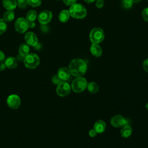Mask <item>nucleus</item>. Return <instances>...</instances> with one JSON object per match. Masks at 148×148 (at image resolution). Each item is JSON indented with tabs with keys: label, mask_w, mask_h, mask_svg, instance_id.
I'll list each match as a JSON object with an SVG mask.
<instances>
[{
	"label": "nucleus",
	"mask_w": 148,
	"mask_h": 148,
	"mask_svg": "<svg viewBox=\"0 0 148 148\" xmlns=\"http://www.w3.org/2000/svg\"><path fill=\"white\" fill-rule=\"evenodd\" d=\"M87 64L80 58L72 60L69 64V70L71 75L75 77L83 76L87 71Z\"/></svg>",
	"instance_id": "1"
},
{
	"label": "nucleus",
	"mask_w": 148,
	"mask_h": 148,
	"mask_svg": "<svg viewBox=\"0 0 148 148\" xmlns=\"http://www.w3.org/2000/svg\"><path fill=\"white\" fill-rule=\"evenodd\" d=\"M70 16L74 18L82 19L84 18L87 15L86 8L80 3H76L71 6L68 10Z\"/></svg>",
	"instance_id": "2"
},
{
	"label": "nucleus",
	"mask_w": 148,
	"mask_h": 148,
	"mask_svg": "<svg viewBox=\"0 0 148 148\" xmlns=\"http://www.w3.org/2000/svg\"><path fill=\"white\" fill-rule=\"evenodd\" d=\"M23 62L27 68L33 69L39 65L40 58L35 53H29L25 57Z\"/></svg>",
	"instance_id": "3"
},
{
	"label": "nucleus",
	"mask_w": 148,
	"mask_h": 148,
	"mask_svg": "<svg viewBox=\"0 0 148 148\" xmlns=\"http://www.w3.org/2000/svg\"><path fill=\"white\" fill-rule=\"evenodd\" d=\"M89 38L92 43L99 44L104 39L105 34L102 28L95 27L92 28L90 31Z\"/></svg>",
	"instance_id": "4"
},
{
	"label": "nucleus",
	"mask_w": 148,
	"mask_h": 148,
	"mask_svg": "<svg viewBox=\"0 0 148 148\" xmlns=\"http://www.w3.org/2000/svg\"><path fill=\"white\" fill-rule=\"evenodd\" d=\"M87 80L82 76L76 77L72 82L71 88L72 90L77 93L81 92L85 90L87 88Z\"/></svg>",
	"instance_id": "5"
},
{
	"label": "nucleus",
	"mask_w": 148,
	"mask_h": 148,
	"mask_svg": "<svg viewBox=\"0 0 148 148\" xmlns=\"http://www.w3.org/2000/svg\"><path fill=\"white\" fill-rule=\"evenodd\" d=\"M29 28V24L25 18L19 17L14 23L15 30L20 33L23 34Z\"/></svg>",
	"instance_id": "6"
},
{
	"label": "nucleus",
	"mask_w": 148,
	"mask_h": 148,
	"mask_svg": "<svg viewBox=\"0 0 148 148\" xmlns=\"http://www.w3.org/2000/svg\"><path fill=\"white\" fill-rule=\"evenodd\" d=\"M71 91V86L65 82L58 84L56 88V93L60 97L67 96Z\"/></svg>",
	"instance_id": "7"
},
{
	"label": "nucleus",
	"mask_w": 148,
	"mask_h": 148,
	"mask_svg": "<svg viewBox=\"0 0 148 148\" xmlns=\"http://www.w3.org/2000/svg\"><path fill=\"white\" fill-rule=\"evenodd\" d=\"M6 103L10 108L17 109L21 105V99L20 97L16 94H11L7 98Z\"/></svg>",
	"instance_id": "8"
},
{
	"label": "nucleus",
	"mask_w": 148,
	"mask_h": 148,
	"mask_svg": "<svg viewBox=\"0 0 148 148\" xmlns=\"http://www.w3.org/2000/svg\"><path fill=\"white\" fill-rule=\"evenodd\" d=\"M52 17L53 14L49 10H44L38 14V20L41 24L45 25L51 21Z\"/></svg>",
	"instance_id": "9"
},
{
	"label": "nucleus",
	"mask_w": 148,
	"mask_h": 148,
	"mask_svg": "<svg viewBox=\"0 0 148 148\" xmlns=\"http://www.w3.org/2000/svg\"><path fill=\"white\" fill-rule=\"evenodd\" d=\"M24 39L28 46L35 47L38 45V39L37 36L32 32H27L25 35Z\"/></svg>",
	"instance_id": "10"
},
{
	"label": "nucleus",
	"mask_w": 148,
	"mask_h": 148,
	"mask_svg": "<svg viewBox=\"0 0 148 148\" xmlns=\"http://www.w3.org/2000/svg\"><path fill=\"white\" fill-rule=\"evenodd\" d=\"M110 124L115 128L122 127L125 124V119L121 115H115L111 119Z\"/></svg>",
	"instance_id": "11"
},
{
	"label": "nucleus",
	"mask_w": 148,
	"mask_h": 148,
	"mask_svg": "<svg viewBox=\"0 0 148 148\" xmlns=\"http://www.w3.org/2000/svg\"><path fill=\"white\" fill-rule=\"evenodd\" d=\"M57 75L61 80L65 82L69 79L71 76V73L68 68L61 67L58 69Z\"/></svg>",
	"instance_id": "12"
},
{
	"label": "nucleus",
	"mask_w": 148,
	"mask_h": 148,
	"mask_svg": "<svg viewBox=\"0 0 148 148\" xmlns=\"http://www.w3.org/2000/svg\"><path fill=\"white\" fill-rule=\"evenodd\" d=\"M106 127V123L104 121L98 120L94 123V129L96 131L97 134H102L105 132Z\"/></svg>",
	"instance_id": "13"
},
{
	"label": "nucleus",
	"mask_w": 148,
	"mask_h": 148,
	"mask_svg": "<svg viewBox=\"0 0 148 148\" xmlns=\"http://www.w3.org/2000/svg\"><path fill=\"white\" fill-rule=\"evenodd\" d=\"M5 64L9 69H14L17 66L18 61L14 57H8L5 60Z\"/></svg>",
	"instance_id": "14"
},
{
	"label": "nucleus",
	"mask_w": 148,
	"mask_h": 148,
	"mask_svg": "<svg viewBox=\"0 0 148 148\" xmlns=\"http://www.w3.org/2000/svg\"><path fill=\"white\" fill-rule=\"evenodd\" d=\"M3 6L7 10H14L17 6L16 0H2Z\"/></svg>",
	"instance_id": "15"
},
{
	"label": "nucleus",
	"mask_w": 148,
	"mask_h": 148,
	"mask_svg": "<svg viewBox=\"0 0 148 148\" xmlns=\"http://www.w3.org/2000/svg\"><path fill=\"white\" fill-rule=\"evenodd\" d=\"M90 52L92 56L96 57H99L101 56L102 50L101 46L98 45V44L92 43L90 46Z\"/></svg>",
	"instance_id": "16"
},
{
	"label": "nucleus",
	"mask_w": 148,
	"mask_h": 148,
	"mask_svg": "<svg viewBox=\"0 0 148 148\" xmlns=\"http://www.w3.org/2000/svg\"><path fill=\"white\" fill-rule=\"evenodd\" d=\"M132 133V129L129 125H124L120 130V134L123 138H127L130 137Z\"/></svg>",
	"instance_id": "17"
},
{
	"label": "nucleus",
	"mask_w": 148,
	"mask_h": 148,
	"mask_svg": "<svg viewBox=\"0 0 148 148\" xmlns=\"http://www.w3.org/2000/svg\"><path fill=\"white\" fill-rule=\"evenodd\" d=\"M70 17V14L68 10H62L58 15V19L62 23H66Z\"/></svg>",
	"instance_id": "18"
},
{
	"label": "nucleus",
	"mask_w": 148,
	"mask_h": 148,
	"mask_svg": "<svg viewBox=\"0 0 148 148\" xmlns=\"http://www.w3.org/2000/svg\"><path fill=\"white\" fill-rule=\"evenodd\" d=\"M37 18V12L35 10H30L27 13L25 18L28 22H34Z\"/></svg>",
	"instance_id": "19"
},
{
	"label": "nucleus",
	"mask_w": 148,
	"mask_h": 148,
	"mask_svg": "<svg viewBox=\"0 0 148 148\" xmlns=\"http://www.w3.org/2000/svg\"><path fill=\"white\" fill-rule=\"evenodd\" d=\"M14 18V12L13 10H7L3 14V20L5 22H10Z\"/></svg>",
	"instance_id": "20"
},
{
	"label": "nucleus",
	"mask_w": 148,
	"mask_h": 148,
	"mask_svg": "<svg viewBox=\"0 0 148 148\" xmlns=\"http://www.w3.org/2000/svg\"><path fill=\"white\" fill-rule=\"evenodd\" d=\"M18 53L24 57L29 53V47L27 43L21 44L18 48Z\"/></svg>",
	"instance_id": "21"
},
{
	"label": "nucleus",
	"mask_w": 148,
	"mask_h": 148,
	"mask_svg": "<svg viewBox=\"0 0 148 148\" xmlns=\"http://www.w3.org/2000/svg\"><path fill=\"white\" fill-rule=\"evenodd\" d=\"M87 88L88 91L92 94L97 93L99 91V86L96 83L93 82L87 83Z\"/></svg>",
	"instance_id": "22"
},
{
	"label": "nucleus",
	"mask_w": 148,
	"mask_h": 148,
	"mask_svg": "<svg viewBox=\"0 0 148 148\" xmlns=\"http://www.w3.org/2000/svg\"><path fill=\"white\" fill-rule=\"evenodd\" d=\"M8 25L3 18H0V35L3 34L6 31Z\"/></svg>",
	"instance_id": "23"
},
{
	"label": "nucleus",
	"mask_w": 148,
	"mask_h": 148,
	"mask_svg": "<svg viewBox=\"0 0 148 148\" xmlns=\"http://www.w3.org/2000/svg\"><path fill=\"white\" fill-rule=\"evenodd\" d=\"M41 0H28V5L33 8L38 7L41 5Z\"/></svg>",
	"instance_id": "24"
},
{
	"label": "nucleus",
	"mask_w": 148,
	"mask_h": 148,
	"mask_svg": "<svg viewBox=\"0 0 148 148\" xmlns=\"http://www.w3.org/2000/svg\"><path fill=\"white\" fill-rule=\"evenodd\" d=\"M123 7L125 9H130L132 6V2L131 0H122Z\"/></svg>",
	"instance_id": "25"
},
{
	"label": "nucleus",
	"mask_w": 148,
	"mask_h": 148,
	"mask_svg": "<svg viewBox=\"0 0 148 148\" xmlns=\"http://www.w3.org/2000/svg\"><path fill=\"white\" fill-rule=\"evenodd\" d=\"M17 6L20 9H24L28 5V0H17Z\"/></svg>",
	"instance_id": "26"
},
{
	"label": "nucleus",
	"mask_w": 148,
	"mask_h": 148,
	"mask_svg": "<svg viewBox=\"0 0 148 148\" xmlns=\"http://www.w3.org/2000/svg\"><path fill=\"white\" fill-rule=\"evenodd\" d=\"M51 80H52L53 83H54V84H57V85H58V84H60V83H61L62 82H64V81L61 80L58 77V76H57V75H54V76L52 77Z\"/></svg>",
	"instance_id": "27"
},
{
	"label": "nucleus",
	"mask_w": 148,
	"mask_h": 148,
	"mask_svg": "<svg viewBox=\"0 0 148 148\" xmlns=\"http://www.w3.org/2000/svg\"><path fill=\"white\" fill-rule=\"evenodd\" d=\"M142 17L145 21L148 22V7L145 8L142 13Z\"/></svg>",
	"instance_id": "28"
},
{
	"label": "nucleus",
	"mask_w": 148,
	"mask_h": 148,
	"mask_svg": "<svg viewBox=\"0 0 148 148\" xmlns=\"http://www.w3.org/2000/svg\"><path fill=\"white\" fill-rule=\"evenodd\" d=\"M64 3L67 6H72L76 2L77 0H62Z\"/></svg>",
	"instance_id": "29"
},
{
	"label": "nucleus",
	"mask_w": 148,
	"mask_h": 148,
	"mask_svg": "<svg viewBox=\"0 0 148 148\" xmlns=\"http://www.w3.org/2000/svg\"><path fill=\"white\" fill-rule=\"evenodd\" d=\"M104 5V1L103 0H97L95 3V6L97 8L100 9L102 8Z\"/></svg>",
	"instance_id": "30"
},
{
	"label": "nucleus",
	"mask_w": 148,
	"mask_h": 148,
	"mask_svg": "<svg viewBox=\"0 0 148 148\" xmlns=\"http://www.w3.org/2000/svg\"><path fill=\"white\" fill-rule=\"evenodd\" d=\"M143 68L144 70L148 73V58L146 59L143 62Z\"/></svg>",
	"instance_id": "31"
},
{
	"label": "nucleus",
	"mask_w": 148,
	"mask_h": 148,
	"mask_svg": "<svg viewBox=\"0 0 148 148\" xmlns=\"http://www.w3.org/2000/svg\"><path fill=\"white\" fill-rule=\"evenodd\" d=\"M97 132H96V131L94 128L91 130H90L89 132H88V135L91 138L95 137L97 135Z\"/></svg>",
	"instance_id": "32"
},
{
	"label": "nucleus",
	"mask_w": 148,
	"mask_h": 148,
	"mask_svg": "<svg viewBox=\"0 0 148 148\" xmlns=\"http://www.w3.org/2000/svg\"><path fill=\"white\" fill-rule=\"evenodd\" d=\"M24 58H25L24 56H22V55H21V54H20L18 53V54L17 55L16 58L17 60L18 61H19V62H23L24 60Z\"/></svg>",
	"instance_id": "33"
},
{
	"label": "nucleus",
	"mask_w": 148,
	"mask_h": 148,
	"mask_svg": "<svg viewBox=\"0 0 148 148\" xmlns=\"http://www.w3.org/2000/svg\"><path fill=\"white\" fill-rule=\"evenodd\" d=\"M5 60V55L2 51L0 50V62H3Z\"/></svg>",
	"instance_id": "34"
},
{
	"label": "nucleus",
	"mask_w": 148,
	"mask_h": 148,
	"mask_svg": "<svg viewBox=\"0 0 148 148\" xmlns=\"http://www.w3.org/2000/svg\"><path fill=\"white\" fill-rule=\"evenodd\" d=\"M6 66L3 62H0V71H3L6 69Z\"/></svg>",
	"instance_id": "35"
},
{
	"label": "nucleus",
	"mask_w": 148,
	"mask_h": 148,
	"mask_svg": "<svg viewBox=\"0 0 148 148\" xmlns=\"http://www.w3.org/2000/svg\"><path fill=\"white\" fill-rule=\"evenodd\" d=\"M28 24H29V28H34L35 27V22H28Z\"/></svg>",
	"instance_id": "36"
},
{
	"label": "nucleus",
	"mask_w": 148,
	"mask_h": 148,
	"mask_svg": "<svg viewBox=\"0 0 148 148\" xmlns=\"http://www.w3.org/2000/svg\"><path fill=\"white\" fill-rule=\"evenodd\" d=\"M86 3H92L94 2L95 0H84Z\"/></svg>",
	"instance_id": "37"
},
{
	"label": "nucleus",
	"mask_w": 148,
	"mask_h": 148,
	"mask_svg": "<svg viewBox=\"0 0 148 148\" xmlns=\"http://www.w3.org/2000/svg\"><path fill=\"white\" fill-rule=\"evenodd\" d=\"M132 3H139V2H140L142 0H131Z\"/></svg>",
	"instance_id": "38"
},
{
	"label": "nucleus",
	"mask_w": 148,
	"mask_h": 148,
	"mask_svg": "<svg viewBox=\"0 0 148 148\" xmlns=\"http://www.w3.org/2000/svg\"><path fill=\"white\" fill-rule=\"evenodd\" d=\"M146 109L148 110V102L146 104Z\"/></svg>",
	"instance_id": "39"
},
{
	"label": "nucleus",
	"mask_w": 148,
	"mask_h": 148,
	"mask_svg": "<svg viewBox=\"0 0 148 148\" xmlns=\"http://www.w3.org/2000/svg\"><path fill=\"white\" fill-rule=\"evenodd\" d=\"M57 1H60V0H57Z\"/></svg>",
	"instance_id": "40"
},
{
	"label": "nucleus",
	"mask_w": 148,
	"mask_h": 148,
	"mask_svg": "<svg viewBox=\"0 0 148 148\" xmlns=\"http://www.w3.org/2000/svg\"><path fill=\"white\" fill-rule=\"evenodd\" d=\"M147 1H148V0H147Z\"/></svg>",
	"instance_id": "41"
},
{
	"label": "nucleus",
	"mask_w": 148,
	"mask_h": 148,
	"mask_svg": "<svg viewBox=\"0 0 148 148\" xmlns=\"http://www.w3.org/2000/svg\"></svg>",
	"instance_id": "42"
}]
</instances>
